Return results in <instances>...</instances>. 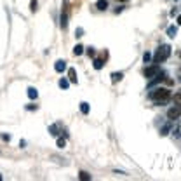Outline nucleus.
<instances>
[{"label": "nucleus", "mask_w": 181, "mask_h": 181, "mask_svg": "<svg viewBox=\"0 0 181 181\" xmlns=\"http://www.w3.org/2000/svg\"><path fill=\"white\" fill-rule=\"evenodd\" d=\"M124 77V73H120V71H115V73H112V82H120Z\"/></svg>", "instance_id": "9d476101"}, {"label": "nucleus", "mask_w": 181, "mask_h": 181, "mask_svg": "<svg viewBox=\"0 0 181 181\" xmlns=\"http://www.w3.org/2000/svg\"><path fill=\"white\" fill-rule=\"evenodd\" d=\"M169 96H171L169 89H164V87H159V89H155L153 92L150 94V98H152L153 101H157V103H160V101H167V99H169Z\"/></svg>", "instance_id": "f257e3e1"}, {"label": "nucleus", "mask_w": 181, "mask_h": 181, "mask_svg": "<svg viewBox=\"0 0 181 181\" xmlns=\"http://www.w3.org/2000/svg\"><path fill=\"white\" fill-rule=\"evenodd\" d=\"M80 179H82V181H89L90 179V174H89V172H85V171H82V172H80Z\"/></svg>", "instance_id": "dca6fc26"}, {"label": "nucleus", "mask_w": 181, "mask_h": 181, "mask_svg": "<svg viewBox=\"0 0 181 181\" xmlns=\"http://www.w3.org/2000/svg\"><path fill=\"white\" fill-rule=\"evenodd\" d=\"M68 17H70V2L64 0L63 9H61V28H63V30L68 28Z\"/></svg>", "instance_id": "7ed1b4c3"}, {"label": "nucleus", "mask_w": 181, "mask_h": 181, "mask_svg": "<svg viewBox=\"0 0 181 181\" xmlns=\"http://www.w3.org/2000/svg\"><path fill=\"white\" fill-rule=\"evenodd\" d=\"M178 25H181V16H178Z\"/></svg>", "instance_id": "b1692460"}, {"label": "nucleus", "mask_w": 181, "mask_h": 181, "mask_svg": "<svg viewBox=\"0 0 181 181\" xmlns=\"http://www.w3.org/2000/svg\"><path fill=\"white\" fill-rule=\"evenodd\" d=\"M162 80H164V77H162V75H160V73H157V79H155V80H152V82H150V87H153L155 84H159V82H162Z\"/></svg>", "instance_id": "ddd939ff"}, {"label": "nucleus", "mask_w": 181, "mask_h": 181, "mask_svg": "<svg viewBox=\"0 0 181 181\" xmlns=\"http://www.w3.org/2000/svg\"><path fill=\"white\" fill-rule=\"evenodd\" d=\"M160 71L159 64H153V66H150V68H144L143 75L146 77V79H152V77H157V73Z\"/></svg>", "instance_id": "20e7f679"}, {"label": "nucleus", "mask_w": 181, "mask_h": 181, "mask_svg": "<svg viewBox=\"0 0 181 181\" xmlns=\"http://www.w3.org/2000/svg\"><path fill=\"white\" fill-rule=\"evenodd\" d=\"M54 70H56V71H59V73H61V71H64V70H66V61H63V59L56 61V64H54Z\"/></svg>", "instance_id": "39448f33"}, {"label": "nucleus", "mask_w": 181, "mask_h": 181, "mask_svg": "<svg viewBox=\"0 0 181 181\" xmlns=\"http://www.w3.org/2000/svg\"><path fill=\"white\" fill-rule=\"evenodd\" d=\"M87 54H89V56H96V51L90 47V49H87Z\"/></svg>", "instance_id": "4be33fe9"}, {"label": "nucleus", "mask_w": 181, "mask_h": 181, "mask_svg": "<svg viewBox=\"0 0 181 181\" xmlns=\"http://www.w3.org/2000/svg\"><path fill=\"white\" fill-rule=\"evenodd\" d=\"M82 52H84V45H75V47H73V54H75V56H80Z\"/></svg>", "instance_id": "f8f14e48"}, {"label": "nucleus", "mask_w": 181, "mask_h": 181, "mask_svg": "<svg viewBox=\"0 0 181 181\" xmlns=\"http://www.w3.org/2000/svg\"><path fill=\"white\" fill-rule=\"evenodd\" d=\"M103 63H105L103 59H94V68H96V70H101L103 68Z\"/></svg>", "instance_id": "2eb2a0df"}, {"label": "nucleus", "mask_w": 181, "mask_h": 181, "mask_svg": "<svg viewBox=\"0 0 181 181\" xmlns=\"http://www.w3.org/2000/svg\"><path fill=\"white\" fill-rule=\"evenodd\" d=\"M68 77H70V82H77V71L73 68L68 70Z\"/></svg>", "instance_id": "9b49d317"}, {"label": "nucleus", "mask_w": 181, "mask_h": 181, "mask_svg": "<svg viewBox=\"0 0 181 181\" xmlns=\"http://www.w3.org/2000/svg\"><path fill=\"white\" fill-rule=\"evenodd\" d=\"M68 85H70V82L66 79H61V80H59V87H61V89H68Z\"/></svg>", "instance_id": "4468645a"}, {"label": "nucleus", "mask_w": 181, "mask_h": 181, "mask_svg": "<svg viewBox=\"0 0 181 181\" xmlns=\"http://www.w3.org/2000/svg\"><path fill=\"white\" fill-rule=\"evenodd\" d=\"M96 7L99 9V11H106V7H108V2H106V0H98Z\"/></svg>", "instance_id": "0eeeda50"}, {"label": "nucleus", "mask_w": 181, "mask_h": 181, "mask_svg": "<svg viewBox=\"0 0 181 181\" xmlns=\"http://www.w3.org/2000/svg\"><path fill=\"white\" fill-rule=\"evenodd\" d=\"M150 59H152V54H150V52H144V56H143V61H144V63H148Z\"/></svg>", "instance_id": "6ab92c4d"}, {"label": "nucleus", "mask_w": 181, "mask_h": 181, "mask_svg": "<svg viewBox=\"0 0 181 181\" xmlns=\"http://www.w3.org/2000/svg\"><path fill=\"white\" fill-rule=\"evenodd\" d=\"M120 2H127V0H120Z\"/></svg>", "instance_id": "393cba45"}, {"label": "nucleus", "mask_w": 181, "mask_h": 181, "mask_svg": "<svg viewBox=\"0 0 181 181\" xmlns=\"http://www.w3.org/2000/svg\"><path fill=\"white\" fill-rule=\"evenodd\" d=\"M64 144H66V141H64L63 138H59L58 139V146H59V148H64Z\"/></svg>", "instance_id": "aec40b11"}, {"label": "nucleus", "mask_w": 181, "mask_h": 181, "mask_svg": "<svg viewBox=\"0 0 181 181\" xmlns=\"http://www.w3.org/2000/svg\"><path fill=\"white\" fill-rule=\"evenodd\" d=\"M179 113H181V108L179 106H174V108H171L169 112H167V117H169V118H176Z\"/></svg>", "instance_id": "423d86ee"}, {"label": "nucleus", "mask_w": 181, "mask_h": 181, "mask_svg": "<svg viewBox=\"0 0 181 181\" xmlns=\"http://www.w3.org/2000/svg\"><path fill=\"white\" fill-rule=\"evenodd\" d=\"M37 96H38L37 89H35V87H30V89H28V98H30V99H37Z\"/></svg>", "instance_id": "6e6552de"}, {"label": "nucleus", "mask_w": 181, "mask_h": 181, "mask_svg": "<svg viewBox=\"0 0 181 181\" xmlns=\"http://www.w3.org/2000/svg\"><path fill=\"white\" fill-rule=\"evenodd\" d=\"M82 33H84V30H82V28H77V32H75V37H82Z\"/></svg>", "instance_id": "412c9836"}, {"label": "nucleus", "mask_w": 181, "mask_h": 181, "mask_svg": "<svg viewBox=\"0 0 181 181\" xmlns=\"http://www.w3.org/2000/svg\"><path fill=\"white\" fill-rule=\"evenodd\" d=\"M174 99H176V103H181V94H176Z\"/></svg>", "instance_id": "5701e85b"}, {"label": "nucleus", "mask_w": 181, "mask_h": 181, "mask_svg": "<svg viewBox=\"0 0 181 181\" xmlns=\"http://www.w3.org/2000/svg\"><path fill=\"white\" fill-rule=\"evenodd\" d=\"M80 112L82 113H89V105H87V103H80Z\"/></svg>", "instance_id": "f3484780"}, {"label": "nucleus", "mask_w": 181, "mask_h": 181, "mask_svg": "<svg viewBox=\"0 0 181 181\" xmlns=\"http://www.w3.org/2000/svg\"><path fill=\"white\" fill-rule=\"evenodd\" d=\"M176 33H178V28H176L174 25H172V26H169V28H167V35H169L171 38H174V37H176Z\"/></svg>", "instance_id": "1a4fd4ad"}, {"label": "nucleus", "mask_w": 181, "mask_h": 181, "mask_svg": "<svg viewBox=\"0 0 181 181\" xmlns=\"http://www.w3.org/2000/svg\"><path fill=\"white\" fill-rule=\"evenodd\" d=\"M37 6H38V4H37V0H32V2H30V9H32V12L37 11Z\"/></svg>", "instance_id": "a211bd4d"}, {"label": "nucleus", "mask_w": 181, "mask_h": 181, "mask_svg": "<svg viewBox=\"0 0 181 181\" xmlns=\"http://www.w3.org/2000/svg\"><path fill=\"white\" fill-rule=\"evenodd\" d=\"M169 56H171V47L169 45H160V47L157 49V52H155L153 59H155V63H162V61H165Z\"/></svg>", "instance_id": "f03ea898"}]
</instances>
